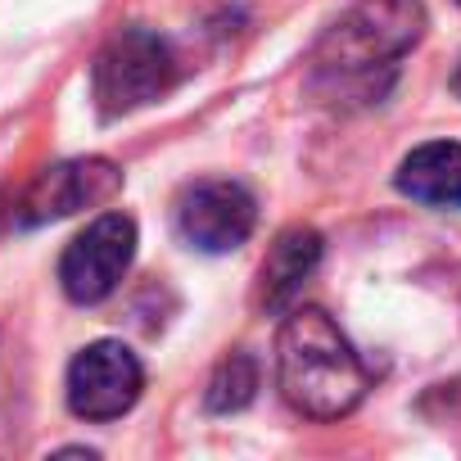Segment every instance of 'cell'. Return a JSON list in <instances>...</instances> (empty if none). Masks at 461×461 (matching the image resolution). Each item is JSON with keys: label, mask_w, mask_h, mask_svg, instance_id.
Returning <instances> with one entry per match:
<instances>
[{"label": "cell", "mask_w": 461, "mask_h": 461, "mask_svg": "<svg viewBox=\"0 0 461 461\" xmlns=\"http://www.w3.org/2000/svg\"><path fill=\"white\" fill-rule=\"evenodd\" d=\"M281 398L312 420H339L362 407L371 371L321 308H294L276 330Z\"/></svg>", "instance_id": "obj_1"}, {"label": "cell", "mask_w": 461, "mask_h": 461, "mask_svg": "<svg viewBox=\"0 0 461 461\" xmlns=\"http://www.w3.org/2000/svg\"><path fill=\"white\" fill-rule=\"evenodd\" d=\"M393 185L429 208H461V140H429L416 145L398 172Z\"/></svg>", "instance_id": "obj_9"}, {"label": "cell", "mask_w": 461, "mask_h": 461, "mask_svg": "<svg viewBox=\"0 0 461 461\" xmlns=\"http://www.w3.org/2000/svg\"><path fill=\"white\" fill-rule=\"evenodd\" d=\"M456 5H461V0H456Z\"/></svg>", "instance_id": "obj_12"}, {"label": "cell", "mask_w": 461, "mask_h": 461, "mask_svg": "<svg viewBox=\"0 0 461 461\" xmlns=\"http://www.w3.org/2000/svg\"><path fill=\"white\" fill-rule=\"evenodd\" d=\"M321 263V236L312 226H290L272 240L263 267H258V308L263 312H281L299 299V290L308 285V276Z\"/></svg>", "instance_id": "obj_8"}, {"label": "cell", "mask_w": 461, "mask_h": 461, "mask_svg": "<svg viewBox=\"0 0 461 461\" xmlns=\"http://www.w3.org/2000/svg\"><path fill=\"white\" fill-rule=\"evenodd\" d=\"M452 91L461 95V64H456V73H452Z\"/></svg>", "instance_id": "obj_11"}, {"label": "cell", "mask_w": 461, "mask_h": 461, "mask_svg": "<svg viewBox=\"0 0 461 461\" xmlns=\"http://www.w3.org/2000/svg\"><path fill=\"white\" fill-rule=\"evenodd\" d=\"M122 190V167L113 158H64L41 167L23 194L14 199V226H46L59 217H73L82 208H100Z\"/></svg>", "instance_id": "obj_4"}, {"label": "cell", "mask_w": 461, "mask_h": 461, "mask_svg": "<svg viewBox=\"0 0 461 461\" xmlns=\"http://www.w3.org/2000/svg\"><path fill=\"white\" fill-rule=\"evenodd\" d=\"M136 258V221L127 212H100L59 258V285L73 303H104Z\"/></svg>", "instance_id": "obj_5"}, {"label": "cell", "mask_w": 461, "mask_h": 461, "mask_svg": "<svg viewBox=\"0 0 461 461\" xmlns=\"http://www.w3.org/2000/svg\"><path fill=\"white\" fill-rule=\"evenodd\" d=\"M258 203L240 181H199L176 203V230L181 240L199 254H230L254 236Z\"/></svg>", "instance_id": "obj_7"}, {"label": "cell", "mask_w": 461, "mask_h": 461, "mask_svg": "<svg viewBox=\"0 0 461 461\" xmlns=\"http://www.w3.org/2000/svg\"><path fill=\"white\" fill-rule=\"evenodd\" d=\"M425 14L416 0H371L326 28L317 46V82L344 95L348 86L371 91L375 73H389L416 41Z\"/></svg>", "instance_id": "obj_2"}, {"label": "cell", "mask_w": 461, "mask_h": 461, "mask_svg": "<svg viewBox=\"0 0 461 461\" xmlns=\"http://www.w3.org/2000/svg\"><path fill=\"white\" fill-rule=\"evenodd\" d=\"M258 393V362L249 353H230L217 362V371L208 375V389H203V407L217 411V416H230V411H245Z\"/></svg>", "instance_id": "obj_10"}, {"label": "cell", "mask_w": 461, "mask_h": 461, "mask_svg": "<svg viewBox=\"0 0 461 461\" xmlns=\"http://www.w3.org/2000/svg\"><path fill=\"white\" fill-rule=\"evenodd\" d=\"M145 366L118 339L86 344L68 366V407L82 420H118L140 402Z\"/></svg>", "instance_id": "obj_6"}, {"label": "cell", "mask_w": 461, "mask_h": 461, "mask_svg": "<svg viewBox=\"0 0 461 461\" xmlns=\"http://www.w3.org/2000/svg\"><path fill=\"white\" fill-rule=\"evenodd\" d=\"M176 77L181 64L167 37L149 28H122L104 41V50L91 64V95L104 118H122L167 95Z\"/></svg>", "instance_id": "obj_3"}]
</instances>
